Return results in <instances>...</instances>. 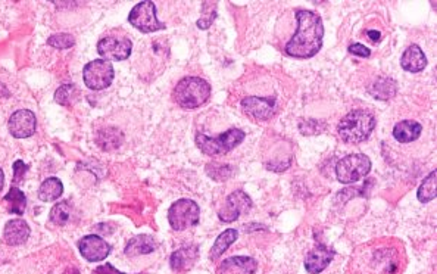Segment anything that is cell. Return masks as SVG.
<instances>
[{
  "mask_svg": "<svg viewBox=\"0 0 437 274\" xmlns=\"http://www.w3.org/2000/svg\"><path fill=\"white\" fill-rule=\"evenodd\" d=\"M296 19L297 30L289 43L286 45L284 52L289 56L301 58V60L312 58L323 47V19L320 15H316L312 11H306V9H299L296 12Z\"/></svg>",
  "mask_w": 437,
  "mask_h": 274,
  "instance_id": "6da1fadb",
  "label": "cell"
},
{
  "mask_svg": "<svg viewBox=\"0 0 437 274\" xmlns=\"http://www.w3.org/2000/svg\"><path fill=\"white\" fill-rule=\"evenodd\" d=\"M375 116L365 110H353L346 116H343L337 132L342 140L351 145L365 142L375 129Z\"/></svg>",
  "mask_w": 437,
  "mask_h": 274,
  "instance_id": "7a4b0ae2",
  "label": "cell"
},
{
  "mask_svg": "<svg viewBox=\"0 0 437 274\" xmlns=\"http://www.w3.org/2000/svg\"><path fill=\"white\" fill-rule=\"evenodd\" d=\"M211 86L201 77H184L177 83L174 99L183 110H196L211 97Z\"/></svg>",
  "mask_w": 437,
  "mask_h": 274,
  "instance_id": "3957f363",
  "label": "cell"
},
{
  "mask_svg": "<svg viewBox=\"0 0 437 274\" xmlns=\"http://www.w3.org/2000/svg\"><path fill=\"white\" fill-rule=\"evenodd\" d=\"M246 137V133L240 129H230L216 137H210L199 133L196 136V145L205 155L215 156L233 151L236 146L240 145Z\"/></svg>",
  "mask_w": 437,
  "mask_h": 274,
  "instance_id": "277c9868",
  "label": "cell"
},
{
  "mask_svg": "<svg viewBox=\"0 0 437 274\" xmlns=\"http://www.w3.org/2000/svg\"><path fill=\"white\" fill-rule=\"evenodd\" d=\"M371 171V161L364 153H352L342 158L336 165L337 180L343 184L360 182Z\"/></svg>",
  "mask_w": 437,
  "mask_h": 274,
  "instance_id": "5b68a950",
  "label": "cell"
},
{
  "mask_svg": "<svg viewBox=\"0 0 437 274\" xmlns=\"http://www.w3.org/2000/svg\"><path fill=\"white\" fill-rule=\"evenodd\" d=\"M201 220V208L192 199H178L168 210V221L175 232L195 227Z\"/></svg>",
  "mask_w": 437,
  "mask_h": 274,
  "instance_id": "8992f818",
  "label": "cell"
},
{
  "mask_svg": "<svg viewBox=\"0 0 437 274\" xmlns=\"http://www.w3.org/2000/svg\"><path fill=\"white\" fill-rule=\"evenodd\" d=\"M115 78L114 66L109 61L95 60L88 62L83 70L84 84L90 90H103L112 84Z\"/></svg>",
  "mask_w": 437,
  "mask_h": 274,
  "instance_id": "52a82bcc",
  "label": "cell"
},
{
  "mask_svg": "<svg viewBox=\"0 0 437 274\" xmlns=\"http://www.w3.org/2000/svg\"><path fill=\"white\" fill-rule=\"evenodd\" d=\"M128 21L137 30L142 33H155L158 30H165V24L159 21L156 16V6L153 2H140L137 3L130 15H128Z\"/></svg>",
  "mask_w": 437,
  "mask_h": 274,
  "instance_id": "ba28073f",
  "label": "cell"
},
{
  "mask_svg": "<svg viewBox=\"0 0 437 274\" xmlns=\"http://www.w3.org/2000/svg\"><path fill=\"white\" fill-rule=\"evenodd\" d=\"M132 49L133 43L127 37H105L97 43V52L105 61H125Z\"/></svg>",
  "mask_w": 437,
  "mask_h": 274,
  "instance_id": "9c48e42d",
  "label": "cell"
},
{
  "mask_svg": "<svg viewBox=\"0 0 437 274\" xmlns=\"http://www.w3.org/2000/svg\"><path fill=\"white\" fill-rule=\"evenodd\" d=\"M252 208V199L243 190H236L225 199L224 207L218 212L223 223H233Z\"/></svg>",
  "mask_w": 437,
  "mask_h": 274,
  "instance_id": "30bf717a",
  "label": "cell"
},
{
  "mask_svg": "<svg viewBox=\"0 0 437 274\" xmlns=\"http://www.w3.org/2000/svg\"><path fill=\"white\" fill-rule=\"evenodd\" d=\"M242 110L255 121H266L275 114V97H258L249 96L242 101Z\"/></svg>",
  "mask_w": 437,
  "mask_h": 274,
  "instance_id": "8fae6325",
  "label": "cell"
},
{
  "mask_svg": "<svg viewBox=\"0 0 437 274\" xmlns=\"http://www.w3.org/2000/svg\"><path fill=\"white\" fill-rule=\"evenodd\" d=\"M78 249L88 262H99L111 253V245L96 234H88L78 242Z\"/></svg>",
  "mask_w": 437,
  "mask_h": 274,
  "instance_id": "7c38bea8",
  "label": "cell"
},
{
  "mask_svg": "<svg viewBox=\"0 0 437 274\" xmlns=\"http://www.w3.org/2000/svg\"><path fill=\"white\" fill-rule=\"evenodd\" d=\"M36 115L28 110H19L14 112L8 124L9 132L16 139H25V137L33 136L36 133Z\"/></svg>",
  "mask_w": 437,
  "mask_h": 274,
  "instance_id": "4fadbf2b",
  "label": "cell"
},
{
  "mask_svg": "<svg viewBox=\"0 0 437 274\" xmlns=\"http://www.w3.org/2000/svg\"><path fill=\"white\" fill-rule=\"evenodd\" d=\"M334 251L324 247V245H318L305 258V269L310 274H320L324 271L329 264L334 258Z\"/></svg>",
  "mask_w": 437,
  "mask_h": 274,
  "instance_id": "5bb4252c",
  "label": "cell"
},
{
  "mask_svg": "<svg viewBox=\"0 0 437 274\" xmlns=\"http://www.w3.org/2000/svg\"><path fill=\"white\" fill-rule=\"evenodd\" d=\"M258 269V262L251 257H232L225 260L218 274H253Z\"/></svg>",
  "mask_w": 437,
  "mask_h": 274,
  "instance_id": "9a60e30c",
  "label": "cell"
},
{
  "mask_svg": "<svg viewBox=\"0 0 437 274\" xmlns=\"http://www.w3.org/2000/svg\"><path fill=\"white\" fill-rule=\"evenodd\" d=\"M28 238H29V227L24 220L18 219V220H11L6 223L5 232H3L5 243L11 245V247H18V245H23Z\"/></svg>",
  "mask_w": 437,
  "mask_h": 274,
  "instance_id": "2e32d148",
  "label": "cell"
},
{
  "mask_svg": "<svg viewBox=\"0 0 437 274\" xmlns=\"http://www.w3.org/2000/svg\"><path fill=\"white\" fill-rule=\"evenodd\" d=\"M401 65L408 73H421L427 66V58L419 45H411L401 58Z\"/></svg>",
  "mask_w": 437,
  "mask_h": 274,
  "instance_id": "e0dca14e",
  "label": "cell"
},
{
  "mask_svg": "<svg viewBox=\"0 0 437 274\" xmlns=\"http://www.w3.org/2000/svg\"><path fill=\"white\" fill-rule=\"evenodd\" d=\"M423 127L420 123L412 120H403L397 123L393 129V137L399 143H411L421 136Z\"/></svg>",
  "mask_w": 437,
  "mask_h": 274,
  "instance_id": "ac0fdd59",
  "label": "cell"
},
{
  "mask_svg": "<svg viewBox=\"0 0 437 274\" xmlns=\"http://www.w3.org/2000/svg\"><path fill=\"white\" fill-rule=\"evenodd\" d=\"M156 249V242L153 238L147 236V234H142V236L133 238L125 247V256L127 257H137V256H146Z\"/></svg>",
  "mask_w": 437,
  "mask_h": 274,
  "instance_id": "d6986e66",
  "label": "cell"
},
{
  "mask_svg": "<svg viewBox=\"0 0 437 274\" xmlns=\"http://www.w3.org/2000/svg\"><path fill=\"white\" fill-rule=\"evenodd\" d=\"M196 258H197V247L177 249L175 252H173L171 260H170L171 269L174 271H183L188 267H192Z\"/></svg>",
  "mask_w": 437,
  "mask_h": 274,
  "instance_id": "ffe728a7",
  "label": "cell"
},
{
  "mask_svg": "<svg viewBox=\"0 0 437 274\" xmlns=\"http://www.w3.org/2000/svg\"><path fill=\"white\" fill-rule=\"evenodd\" d=\"M369 92L375 99L389 101L392 97H395L397 92V84L392 78H379V80L370 86Z\"/></svg>",
  "mask_w": 437,
  "mask_h": 274,
  "instance_id": "44dd1931",
  "label": "cell"
},
{
  "mask_svg": "<svg viewBox=\"0 0 437 274\" xmlns=\"http://www.w3.org/2000/svg\"><path fill=\"white\" fill-rule=\"evenodd\" d=\"M64 192L62 182L56 177L46 179L38 189V198L43 202H52L61 197Z\"/></svg>",
  "mask_w": 437,
  "mask_h": 274,
  "instance_id": "7402d4cb",
  "label": "cell"
},
{
  "mask_svg": "<svg viewBox=\"0 0 437 274\" xmlns=\"http://www.w3.org/2000/svg\"><path fill=\"white\" fill-rule=\"evenodd\" d=\"M237 236H238V233H237V230H234V229H228V230H225L224 233H221L220 236L216 238V240H215V243H214V247H212V249H211V253H210L211 260L215 261V260L220 258V257L223 256V253L236 242Z\"/></svg>",
  "mask_w": 437,
  "mask_h": 274,
  "instance_id": "603a6c76",
  "label": "cell"
},
{
  "mask_svg": "<svg viewBox=\"0 0 437 274\" xmlns=\"http://www.w3.org/2000/svg\"><path fill=\"white\" fill-rule=\"evenodd\" d=\"M3 201L8 205V211L16 214V215H23L27 207V198L24 192L19 190L18 188H11V190L8 192L6 197L3 198Z\"/></svg>",
  "mask_w": 437,
  "mask_h": 274,
  "instance_id": "cb8c5ba5",
  "label": "cell"
},
{
  "mask_svg": "<svg viewBox=\"0 0 437 274\" xmlns=\"http://www.w3.org/2000/svg\"><path fill=\"white\" fill-rule=\"evenodd\" d=\"M436 180H437V173L436 171H432L424 179V182L421 183L420 189H419V193H416V197H419L420 202L429 203V202H432L436 198V195H437V192H436Z\"/></svg>",
  "mask_w": 437,
  "mask_h": 274,
  "instance_id": "d4e9b609",
  "label": "cell"
},
{
  "mask_svg": "<svg viewBox=\"0 0 437 274\" xmlns=\"http://www.w3.org/2000/svg\"><path fill=\"white\" fill-rule=\"evenodd\" d=\"M77 99H78V89L75 87V84H64L59 87L55 93V101L62 106L73 105Z\"/></svg>",
  "mask_w": 437,
  "mask_h": 274,
  "instance_id": "484cf974",
  "label": "cell"
},
{
  "mask_svg": "<svg viewBox=\"0 0 437 274\" xmlns=\"http://www.w3.org/2000/svg\"><path fill=\"white\" fill-rule=\"evenodd\" d=\"M73 208L68 202H59L51 211V220L58 224V226H65V224L71 220Z\"/></svg>",
  "mask_w": 437,
  "mask_h": 274,
  "instance_id": "4316f807",
  "label": "cell"
},
{
  "mask_svg": "<svg viewBox=\"0 0 437 274\" xmlns=\"http://www.w3.org/2000/svg\"><path fill=\"white\" fill-rule=\"evenodd\" d=\"M206 173L215 182H225L232 175L233 169L230 167V165H224V164H208Z\"/></svg>",
  "mask_w": 437,
  "mask_h": 274,
  "instance_id": "83f0119b",
  "label": "cell"
},
{
  "mask_svg": "<svg viewBox=\"0 0 437 274\" xmlns=\"http://www.w3.org/2000/svg\"><path fill=\"white\" fill-rule=\"evenodd\" d=\"M75 43L74 37L71 34L61 33V34H53L47 38V45H51L55 49H69L73 47Z\"/></svg>",
  "mask_w": 437,
  "mask_h": 274,
  "instance_id": "f1b7e54d",
  "label": "cell"
},
{
  "mask_svg": "<svg viewBox=\"0 0 437 274\" xmlns=\"http://www.w3.org/2000/svg\"><path fill=\"white\" fill-rule=\"evenodd\" d=\"M118 133H119V132H116V130H114V129H106L105 132H102V133H101V136H105V140H99V145H101L102 148H103V149H106V151H109V149H114V148H118V146H119V142L112 140V137L119 136Z\"/></svg>",
  "mask_w": 437,
  "mask_h": 274,
  "instance_id": "f546056e",
  "label": "cell"
},
{
  "mask_svg": "<svg viewBox=\"0 0 437 274\" xmlns=\"http://www.w3.org/2000/svg\"><path fill=\"white\" fill-rule=\"evenodd\" d=\"M202 16L201 19L197 21V27L202 28V30H206V28H210V25L214 23V19L216 16V6L212 9V11L210 14H206L205 11H202Z\"/></svg>",
  "mask_w": 437,
  "mask_h": 274,
  "instance_id": "4dcf8cb0",
  "label": "cell"
},
{
  "mask_svg": "<svg viewBox=\"0 0 437 274\" xmlns=\"http://www.w3.org/2000/svg\"><path fill=\"white\" fill-rule=\"evenodd\" d=\"M352 55H356V56H361V58H369L371 55V51L366 46L361 45V43H353L349 46V49H347Z\"/></svg>",
  "mask_w": 437,
  "mask_h": 274,
  "instance_id": "1f68e13d",
  "label": "cell"
},
{
  "mask_svg": "<svg viewBox=\"0 0 437 274\" xmlns=\"http://www.w3.org/2000/svg\"><path fill=\"white\" fill-rule=\"evenodd\" d=\"M28 165L23 161H16L14 164V183H19L24 179V174L27 173Z\"/></svg>",
  "mask_w": 437,
  "mask_h": 274,
  "instance_id": "d6a6232c",
  "label": "cell"
},
{
  "mask_svg": "<svg viewBox=\"0 0 437 274\" xmlns=\"http://www.w3.org/2000/svg\"><path fill=\"white\" fill-rule=\"evenodd\" d=\"M93 274H124L121 271H118L116 269H114V266H111V264H106V266H101L97 267Z\"/></svg>",
  "mask_w": 437,
  "mask_h": 274,
  "instance_id": "836d02e7",
  "label": "cell"
},
{
  "mask_svg": "<svg viewBox=\"0 0 437 274\" xmlns=\"http://www.w3.org/2000/svg\"><path fill=\"white\" fill-rule=\"evenodd\" d=\"M369 37L371 38V42H374V43H379L380 42V38H382V34H380V32H375V30H370L369 33Z\"/></svg>",
  "mask_w": 437,
  "mask_h": 274,
  "instance_id": "e575fe53",
  "label": "cell"
},
{
  "mask_svg": "<svg viewBox=\"0 0 437 274\" xmlns=\"http://www.w3.org/2000/svg\"><path fill=\"white\" fill-rule=\"evenodd\" d=\"M3 179H5L3 171H2V170H0V190H2V188H3Z\"/></svg>",
  "mask_w": 437,
  "mask_h": 274,
  "instance_id": "d590c367",
  "label": "cell"
}]
</instances>
